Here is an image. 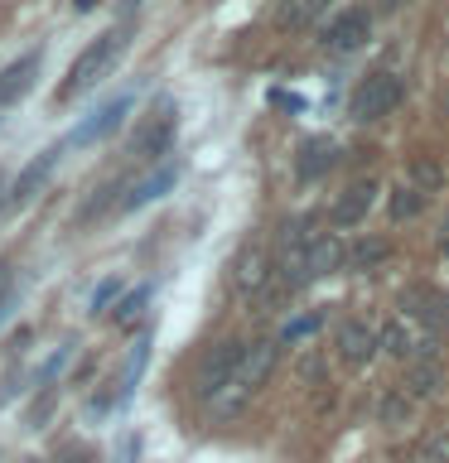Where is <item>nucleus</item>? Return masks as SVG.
<instances>
[{
  "instance_id": "423d86ee",
  "label": "nucleus",
  "mask_w": 449,
  "mask_h": 463,
  "mask_svg": "<svg viewBox=\"0 0 449 463\" xmlns=\"http://www.w3.org/2000/svg\"><path fill=\"white\" fill-rule=\"evenodd\" d=\"M266 280H271V251H266L261 241L242 246V256L232 260V285H237L242 295H261V289H266Z\"/></svg>"
},
{
  "instance_id": "f257e3e1",
  "label": "nucleus",
  "mask_w": 449,
  "mask_h": 463,
  "mask_svg": "<svg viewBox=\"0 0 449 463\" xmlns=\"http://www.w3.org/2000/svg\"><path fill=\"white\" fill-rule=\"evenodd\" d=\"M126 39H130V29L121 24V29H107V34H97L87 49L72 58V68H68V78H63V87H58V101H72L78 92H87V87H97L107 72L116 68V58L126 53Z\"/></svg>"
},
{
  "instance_id": "c756f323",
  "label": "nucleus",
  "mask_w": 449,
  "mask_h": 463,
  "mask_svg": "<svg viewBox=\"0 0 449 463\" xmlns=\"http://www.w3.org/2000/svg\"><path fill=\"white\" fill-rule=\"evenodd\" d=\"M140 10V0H121V14H136Z\"/></svg>"
},
{
  "instance_id": "a878e982",
  "label": "nucleus",
  "mask_w": 449,
  "mask_h": 463,
  "mask_svg": "<svg viewBox=\"0 0 449 463\" xmlns=\"http://www.w3.org/2000/svg\"><path fill=\"white\" fill-rule=\"evenodd\" d=\"M111 194H116V188H111V184H101V188H97V198H92V203H87V208L78 213V222H92V217H97V213L111 203Z\"/></svg>"
},
{
  "instance_id": "4468645a",
  "label": "nucleus",
  "mask_w": 449,
  "mask_h": 463,
  "mask_svg": "<svg viewBox=\"0 0 449 463\" xmlns=\"http://www.w3.org/2000/svg\"><path fill=\"white\" fill-rule=\"evenodd\" d=\"M333 159H339V155H333V140H324V136H319V140H304V145H300L295 174H300V179H319V174L333 169Z\"/></svg>"
},
{
  "instance_id": "ddd939ff",
  "label": "nucleus",
  "mask_w": 449,
  "mask_h": 463,
  "mask_svg": "<svg viewBox=\"0 0 449 463\" xmlns=\"http://www.w3.org/2000/svg\"><path fill=\"white\" fill-rule=\"evenodd\" d=\"M174 179H179V169L174 165H165V169H155L150 179H140L130 194L121 198V213H136V208H145V203H155V198H165L169 188H174Z\"/></svg>"
},
{
  "instance_id": "20e7f679",
  "label": "nucleus",
  "mask_w": 449,
  "mask_h": 463,
  "mask_svg": "<svg viewBox=\"0 0 449 463\" xmlns=\"http://www.w3.org/2000/svg\"><path fill=\"white\" fill-rule=\"evenodd\" d=\"M242 347H246V343H237V338H223V343L208 347V357H203V367H198V376H194V396H198V401H213L217 391H223L232 376H237Z\"/></svg>"
},
{
  "instance_id": "dca6fc26",
  "label": "nucleus",
  "mask_w": 449,
  "mask_h": 463,
  "mask_svg": "<svg viewBox=\"0 0 449 463\" xmlns=\"http://www.w3.org/2000/svg\"><path fill=\"white\" fill-rule=\"evenodd\" d=\"M324 10H329V0H281L275 24H281V29H310Z\"/></svg>"
},
{
  "instance_id": "412c9836",
  "label": "nucleus",
  "mask_w": 449,
  "mask_h": 463,
  "mask_svg": "<svg viewBox=\"0 0 449 463\" xmlns=\"http://www.w3.org/2000/svg\"><path fill=\"white\" fill-rule=\"evenodd\" d=\"M145 304H150V285H140V289H130V295L116 304V324H136V318L145 314Z\"/></svg>"
},
{
  "instance_id": "a211bd4d",
  "label": "nucleus",
  "mask_w": 449,
  "mask_h": 463,
  "mask_svg": "<svg viewBox=\"0 0 449 463\" xmlns=\"http://www.w3.org/2000/svg\"><path fill=\"white\" fill-rule=\"evenodd\" d=\"M440 184H444V169L435 165V159H411V188L416 194H440Z\"/></svg>"
},
{
  "instance_id": "5701e85b",
  "label": "nucleus",
  "mask_w": 449,
  "mask_h": 463,
  "mask_svg": "<svg viewBox=\"0 0 449 463\" xmlns=\"http://www.w3.org/2000/svg\"><path fill=\"white\" fill-rule=\"evenodd\" d=\"M319 324H324V314H304V318H295V324H285V333H281V343H295V338H310V333L319 328Z\"/></svg>"
},
{
  "instance_id": "cd10ccee",
  "label": "nucleus",
  "mask_w": 449,
  "mask_h": 463,
  "mask_svg": "<svg viewBox=\"0 0 449 463\" xmlns=\"http://www.w3.org/2000/svg\"><path fill=\"white\" fill-rule=\"evenodd\" d=\"M116 289H121V280H101V289L92 295V309H97V314H101V309H107V304L116 299Z\"/></svg>"
},
{
  "instance_id": "473e14b6",
  "label": "nucleus",
  "mask_w": 449,
  "mask_h": 463,
  "mask_svg": "<svg viewBox=\"0 0 449 463\" xmlns=\"http://www.w3.org/2000/svg\"><path fill=\"white\" fill-rule=\"evenodd\" d=\"M72 5H78V10H92V5H97V0H72Z\"/></svg>"
},
{
  "instance_id": "c85d7f7f",
  "label": "nucleus",
  "mask_w": 449,
  "mask_h": 463,
  "mask_svg": "<svg viewBox=\"0 0 449 463\" xmlns=\"http://www.w3.org/2000/svg\"><path fill=\"white\" fill-rule=\"evenodd\" d=\"M271 101H281V107H290V111L300 107V97H290V92H271Z\"/></svg>"
},
{
  "instance_id": "7c9ffc66",
  "label": "nucleus",
  "mask_w": 449,
  "mask_h": 463,
  "mask_svg": "<svg viewBox=\"0 0 449 463\" xmlns=\"http://www.w3.org/2000/svg\"><path fill=\"white\" fill-rule=\"evenodd\" d=\"M5 285H10V266H0V295H5Z\"/></svg>"
},
{
  "instance_id": "f8f14e48",
  "label": "nucleus",
  "mask_w": 449,
  "mask_h": 463,
  "mask_svg": "<svg viewBox=\"0 0 449 463\" xmlns=\"http://www.w3.org/2000/svg\"><path fill=\"white\" fill-rule=\"evenodd\" d=\"M348 260V246L339 237H314L310 251H304V270H310V280H319V275H333Z\"/></svg>"
},
{
  "instance_id": "39448f33",
  "label": "nucleus",
  "mask_w": 449,
  "mask_h": 463,
  "mask_svg": "<svg viewBox=\"0 0 449 463\" xmlns=\"http://www.w3.org/2000/svg\"><path fill=\"white\" fill-rule=\"evenodd\" d=\"M126 111H130V97H126V92L116 97V101H101V107H97V111L87 116V121L68 136V145H97V140H107L111 130L126 121Z\"/></svg>"
},
{
  "instance_id": "393cba45",
  "label": "nucleus",
  "mask_w": 449,
  "mask_h": 463,
  "mask_svg": "<svg viewBox=\"0 0 449 463\" xmlns=\"http://www.w3.org/2000/svg\"><path fill=\"white\" fill-rule=\"evenodd\" d=\"M420 463H449V434H435V439L420 449Z\"/></svg>"
},
{
  "instance_id": "b1692460",
  "label": "nucleus",
  "mask_w": 449,
  "mask_h": 463,
  "mask_svg": "<svg viewBox=\"0 0 449 463\" xmlns=\"http://www.w3.org/2000/svg\"><path fill=\"white\" fill-rule=\"evenodd\" d=\"M406 411H411V396H396V391H391V396H382V420H391V425H401Z\"/></svg>"
},
{
  "instance_id": "0eeeda50",
  "label": "nucleus",
  "mask_w": 449,
  "mask_h": 463,
  "mask_svg": "<svg viewBox=\"0 0 449 463\" xmlns=\"http://www.w3.org/2000/svg\"><path fill=\"white\" fill-rule=\"evenodd\" d=\"M368 34H372V14H368V10H348V14H339V20L324 29V49L353 53V49H362V43H368Z\"/></svg>"
},
{
  "instance_id": "6ab92c4d",
  "label": "nucleus",
  "mask_w": 449,
  "mask_h": 463,
  "mask_svg": "<svg viewBox=\"0 0 449 463\" xmlns=\"http://www.w3.org/2000/svg\"><path fill=\"white\" fill-rule=\"evenodd\" d=\"M435 386H440V362H420V367H411V376H406V396L411 401L430 396Z\"/></svg>"
},
{
  "instance_id": "9b49d317",
  "label": "nucleus",
  "mask_w": 449,
  "mask_h": 463,
  "mask_svg": "<svg viewBox=\"0 0 449 463\" xmlns=\"http://www.w3.org/2000/svg\"><path fill=\"white\" fill-rule=\"evenodd\" d=\"M339 357L348 362V367H368V362L377 357V333L368 324H343L339 328Z\"/></svg>"
},
{
  "instance_id": "bb28decb",
  "label": "nucleus",
  "mask_w": 449,
  "mask_h": 463,
  "mask_svg": "<svg viewBox=\"0 0 449 463\" xmlns=\"http://www.w3.org/2000/svg\"><path fill=\"white\" fill-rule=\"evenodd\" d=\"M63 362H68V347H58V353H53V357H49V362H43V367L34 372V386H49V382H53V372L63 367Z\"/></svg>"
},
{
  "instance_id": "f03ea898",
  "label": "nucleus",
  "mask_w": 449,
  "mask_h": 463,
  "mask_svg": "<svg viewBox=\"0 0 449 463\" xmlns=\"http://www.w3.org/2000/svg\"><path fill=\"white\" fill-rule=\"evenodd\" d=\"M396 101H401V78L391 68H372L358 78L348 107H353V121H382L387 111H396Z\"/></svg>"
},
{
  "instance_id": "aec40b11",
  "label": "nucleus",
  "mask_w": 449,
  "mask_h": 463,
  "mask_svg": "<svg viewBox=\"0 0 449 463\" xmlns=\"http://www.w3.org/2000/svg\"><path fill=\"white\" fill-rule=\"evenodd\" d=\"M387 251H391V246H387L382 237H368V241H358L353 251H348V266H353V270H368V266H377V260H387Z\"/></svg>"
},
{
  "instance_id": "6e6552de",
  "label": "nucleus",
  "mask_w": 449,
  "mask_h": 463,
  "mask_svg": "<svg viewBox=\"0 0 449 463\" xmlns=\"http://www.w3.org/2000/svg\"><path fill=\"white\" fill-rule=\"evenodd\" d=\"M372 203H377V179H358V184H348L339 203H333V222L339 227H358L362 217L372 213Z\"/></svg>"
},
{
  "instance_id": "f704fd0d",
  "label": "nucleus",
  "mask_w": 449,
  "mask_h": 463,
  "mask_svg": "<svg viewBox=\"0 0 449 463\" xmlns=\"http://www.w3.org/2000/svg\"><path fill=\"white\" fill-rule=\"evenodd\" d=\"M68 463H87V454H78V458H68Z\"/></svg>"
},
{
  "instance_id": "7ed1b4c3",
  "label": "nucleus",
  "mask_w": 449,
  "mask_h": 463,
  "mask_svg": "<svg viewBox=\"0 0 449 463\" xmlns=\"http://www.w3.org/2000/svg\"><path fill=\"white\" fill-rule=\"evenodd\" d=\"M377 353L387 357H420V353H435V328L425 318H416L411 309L391 314L387 328L377 333Z\"/></svg>"
},
{
  "instance_id": "72a5a7b5",
  "label": "nucleus",
  "mask_w": 449,
  "mask_h": 463,
  "mask_svg": "<svg viewBox=\"0 0 449 463\" xmlns=\"http://www.w3.org/2000/svg\"><path fill=\"white\" fill-rule=\"evenodd\" d=\"M440 237H444V241H449V217H444V232H440Z\"/></svg>"
},
{
  "instance_id": "1a4fd4ad",
  "label": "nucleus",
  "mask_w": 449,
  "mask_h": 463,
  "mask_svg": "<svg viewBox=\"0 0 449 463\" xmlns=\"http://www.w3.org/2000/svg\"><path fill=\"white\" fill-rule=\"evenodd\" d=\"M39 63H43L39 53H24V58H14V63H10L5 72H0V111L14 107V101H20V97L29 92V87H34Z\"/></svg>"
},
{
  "instance_id": "9d476101",
  "label": "nucleus",
  "mask_w": 449,
  "mask_h": 463,
  "mask_svg": "<svg viewBox=\"0 0 449 463\" xmlns=\"http://www.w3.org/2000/svg\"><path fill=\"white\" fill-rule=\"evenodd\" d=\"M53 165H58V145H49L39 159H29V165L20 169V179L10 184V203H29L39 194L43 184H49V174H53Z\"/></svg>"
},
{
  "instance_id": "2f4dec72",
  "label": "nucleus",
  "mask_w": 449,
  "mask_h": 463,
  "mask_svg": "<svg viewBox=\"0 0 449 463\" xmlns=\"http://www.w3.org/2000/svg\"><path fill=\"white\" fill-rule=\"evenodd\" d=\"M382 5H387V10H401V5H411V0H382Z\"/></svg>"
},
{
  "instance_id": "2eb2a0df",
  "label": "nucleus",
  "mask_w": 449,
  "mask_h": 463,
  "mask_svg": "<svg viewBox=\"0 0 449 463\" xmlns=\"http://www.w3.org/2000/svg\"><path fill=\"white\" fill-rule=\"evenodd\" d=\"M169 136H174V111H169V107H159V111H150V121L140 126L136 150H140V155H150V150L159 155V150L169 145Z\"/></svg>"
},
{
  "instance_id": "f3484780",
  "label": "nucleus",
  "mask_w": 449,
  "mask_h": 463,
  "mask_svg": "<svg viewBox=\"0 0 449 463\" xmlns=\"http://www.w3.org/2000/svg\"><path fill=\"white\" fill-rule=\"evenodd\" d=\"M411 304H420L411 314L425 324H449V295H440V289H411Z\"/></svg>"
},
{
  "instance_id": "4be33fe9",
  "label": "nucleus",
  "mask_w": 449,
  "mask_h": 463,
  "mask_svg": "<svg viewBox=\"0 0 449 463\" xmlns=\"http://www.w3.org/2000/svg\"><path fill=\"white\" fill-rule=\"evenodd\" d=\"M420 208H425V194H416V188H396V194H391V217H416Z\"/></svg>"
}]
</instances>
